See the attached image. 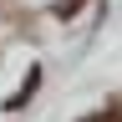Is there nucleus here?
Listing matches in <instances>:
<instances>
[{
	"label": "nucleus",
	"instance_id": "1",
	"mask_svg": "<svg viewBox=\"0 0 122 122\" xmlns=\"http://www.w3.org/2000/svg\"><path fill=\"white\" fill-rule=\"evenodd\" d=\"M81 122H122V107H107V112H92V117H81Z\"/></svg>",
	"mask_w": 122,
	"mask_h": 122
}]
</instances>
